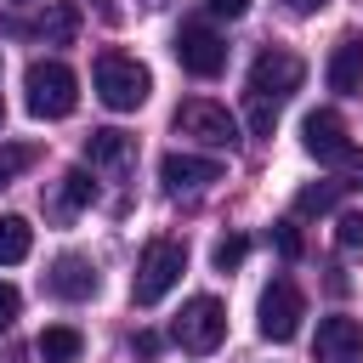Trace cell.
<instances>
[{
  "label": "cell",
  "instance_id": "1",
  "mask_svg": "<svg viewBox=\"0 0 363 363\" xmlns=\"http://www.w3.org/2000/svg\"><path fill=\"white\" fill-rule=\"evenodd\" d=\"M187 272V250L176 238H147L136 255V278H130V301L136 306H159Z\"/></svg>",
  "mask_w": 363,
  "mask_h": 363
},
{
  "label": "cell",
  "instance_id": "2",
  "mask_svg": "<svg viewBox=\"0 0 363 363\" xmlns=\"http://www.w3.org/2000/svg\"><path fill=\"white\" fill-rule=\"evenodd\" d=\"M91 79H96V96H102L113 113H136V108L147 102V91H153V74H147L136 57H125V51H102L96 68H91Z\"/></svg>",
  "mask_w": 363,
  "mask_h": 363
},
{
  "label": "cell",
  "instance_id": "3",
  "mask_svg": "<svg viewBox=\"0 0 363 363\" xmlns=\"http://www.w3.org/2000/svg\"><path fill=\"white\" fill-rule=\"evenodd\" d=\"M23 102H28V113L34 119H68L74 113V102H79V79H74V68L68 62H28V74H23Z\"/></svg>",
  "mask_w": 363,
  "mask_h": 363
},
{
  "label": "cell",
  "instance_id": "4",
  "mask_svg": "<svg viewBox=\"0 0 363 363\" xmlns=\"http://www.w3.org/2000/svg\"><path fill=\"white\" fill-rule=\"evenodd\" d=\"M176 346L182 352H193V357H204V352H216L221 340H227V306L216 301V295H193L182 312H176Z\"/></svg>",
  "mask_w": 363,
  "mask_h": 363
},
{
  "label": "cell",
  "instance_id": "5",
  "mask_svg": "<svg viewBox=\"0 0 363 363\" xmlns=\"http://www.w3.org/2000/svg\"><path fill=\"white\" fill-rule=\"evenodd\" d=\"M301 79H306V62L295 57V51H284V45H272V51H261L255 62H250V96L255 102H284V96H295L301 91Z\"/></svg>",
  "mask_w": 363,
  "mask_h": 363
},
{
  "label": "cell",
  "instance_id": "6",
  "mask_svg": "<svg viewBox=\"0 0 363 363\" xmlns=\"http://www.w3.org/2000/svg\"><path fill=\"white\" fill-rule=\"evenodd\" d=\"M261 335L272 340V346H284V340H295L301 335V318H306V295L295 289V278H272L267 289H261Z\"/></svg>",
  "mask_w": 363,
  "mask_h": 363
},
{
  "label": "cell",
  "instance_id": "7",
  "mask_svg": "<svg viewBox=\"0 0 363 363\" xmlns=\"http://www.w3.org/2000/svg\"><path fill=\"white\" fill-rule=\"evenodd\" d=\"M176 136H193L204 147H233L238 142V119L221 102H210V96H187L176 108Z\"/></svg>",
  "mask_w": 363,
  "mask_h": 363
},
{
  "label": "cell",
  "instance_id": "8",
  "mask_svg": "<svg viewBox=\"0 0 363 363\" xmlns=\"http://www.w3.org/2000/svg\"><path fill=\"white\" fill-rule=\"evenodd\" d=\"M176 62L193 74V79H216L227 68V40L210 28V23H182L176 28Z\"/></svg>",
  "mask_w": 363,
  "mask_h": 363
},
{
  "label": "cell",
  "instance_id": "9",
  "mask_svg": "<svg viewBox=\"0 0 363 363\" xmlns=\"http://www.w3.org/2000/svg\"><path fill=\"white\" fill-rule=\"evenodd\" d=\"M301 147L318 159V164H340L346 153H352V142H346V125H340V113H329V108H312L306 119H301Z\"/></svg>",
  "mask_w": 363,
  "mask_h": 363
},
{
  "label": "cell",
  "instance_id": "10",
  "mask_svg": "<svg viewBox=\"0 0 363 363\" xmlns=\"http://www.w3.org/2000/svg\"><path fill=\"white\" fill-rule=\"evenodd\" d=\"M318 363H363V323L357 318H323L312 340Z\"/></svg>",
  "mask_w": 363,
  "mask_h": 363
},
{
  "label": "cell",
  "instance_id": "11",
  "mask_svg": "<svg viewBox=\"0 0 363 363\" xmlns=\"http://www.w3.org/2000/svg\"><path fill=\"white\" fill-rule=\"evenodd\" d=\"M159 182L170 193H199L210 182H221V159H199V153H164L159 159Z\"/></svg>",
  "mask_w": 363,
  "mask_h": 363
},
{
  "label": "cell",
  "instance_id": "12",
  "mask_svg": "<svg viewBox=\"0 0 363 363\" xmlns=\"http://www.w3.org/2000/svg\"><path fill=\"white\" fill-rule=\"evenodd\" d=\"M45 289H51L57 301H91V295H96V267L68 250V255H57V261L45 267Z\"/></svg>",
  "mask_w": 363,
  "mask_h": 363
},
{
  "label": "cell",
  "instance_id": "13",
  "mask_svg": "<svg viewBox=\"0 0 363 363\" xmlns=\"http://www.w3.org/2000/svg\"><path fill=\"white\" fill-rule=\"evenodd\" d=\"M323 79H329V91H340V96L363 91V34H340V40H335Z\"/></svg>",
  "mask_w": 363,
  "mask_h": 363
},
{
  "label": "cell",
  "instance_id": "14",
  "mask_svg": "<svg viewBox=\"0 0 363 363\" xmlns=\"http://www.w3.org/2000/svg\"><path fill=\"white\" fill-rule=\"evenodd\" d=\"M34 34H40L45 45H74V34H79V6H74V0H45Z\"/></svg>",
  "mask_w": 363,
  "mask_h": 363
},
{
  "label": "cell",
  "instance_id": "15",
  "mask_svg": "<svg viewBox=\"0 0 363 363\" xmlns=\"http://www.w3.org/2000/svg\"><path fill=\"white\" fill-rule=\"evenodd\" d=\"M91 199H96V182H91L85 170H68V176L57 182V193L45 199V216H57V221H68V216H74V210H85Z\"/></svg>",
  "mask_w": 363,
  "mask_h": 363
},
{
  "label": "cell",
  "instance_id": "16",
  "mask_svg": "<svg viewBox=\"0 0 363 363\" xmlns=\"http://www.w3.org/2000/svg\"><path fill=\"white\" fill-rule=\"evenodd\" d=\"M130 153H136V142H130L125 130H113V125H108V130H91V136H85V159H91V164L125 170V164H130Z\"/></svg>",
  "mask_w": 363,
  "mask_h": 363
},
{
  "label": "cell",
  "instance_id": "17",
  "mask_svg": "<svg viewBox=\"0 0 363 363\" xmlns=\"http://www.w3.org/2000/svg\"><path fill=\"white\" fill-rule=\"evenodd\" d=\"M34 352H40V363H79V352H85V335H79L74 323H51V329H40Z\"/></svg>",
  "mask_w": 363,
  "mask_h": 363
},
{
  "label": "cell",
  "instance_id": "18",
  "mask_svg": "<svg viewBox=\"0 0 363 363\" xmlns=\"http://www.w3.org/2000/svg\"><path fill=\"white\" fill-rule=\"evenodd\" d=\"M28 250H34V227L23 216H0V267L28 261Z\"/></svg>",
  "mask_w": 363,
  "mask_h": 363
},
{
  "label": "cell",
  "instance_id": "19",
  "mask_svg": "<svg viewBox=\"0 0 363 363\" xmlns=\"http://www.w3.org/2000/svg\"><path fill=\"white\" fill-rule=\"evenodd\" d=\"M34 159H40V147H28V142H0V187H11Z\"/></svg>",
  "mask_w": 363,
  "mask_h": 363
},
{
  "label": "cell",
  "instance_id": "20",
  "mask_svg": "<svg viewBox=\"0 0 363 363\" xmlns=\"http://www.w3.org/2000/svg\"><path fill=\"white\" fill-rule=\"evenodd\" d=\"M244 255H250V238H244V233H227V238H216V250H210L216 272H233V267H244Z\"/></svg>",
  "mask_w": 363,
  "mask_h": 363
},
{
  "label": "cell",
  "instance_id": "21",
  "mask_svg": "<svg viewBox=\"0 0 363 363\" xmlns=\"http://www.w3.org/2000/svg\"><path fill=\"white\" fill-rule=\"evenodd\" d=\"M335 199H340V187H335V182H323V187H301L295 210H301V216H323V210H335Z\"/></svg>",
  "mask_w": 363,
  "mask_h": 363
},
{
  "label": "cell",
  "instance_id": "22",
  "mask_svg": "<svg viewBox=\"0 0 363 363\" xmlns=\"http://www.w3.org/2000/svg\"><path fill=\"white\" fill-rule=\"evenodd\" d=\"M335 244H340V250H363V210H340V221H335Z\"/></svg>",
  "mask_w": 363,
  "mask_h": 363
},
{
  "label": "cell",
  "instance_id": "23",
  "mask_svg": "<svg viewBox=\"0 0 363 363\" xmlns=\"http://www.w3.org/2000/svg\"><path fill=\"white\" fill-rule=\"evenodd\" d=\"M272 119H278V108L250 96V130H255V136H272Z\"/></svg>",
  "mask_w": 363,
  "mask_h": 363
},
{
  "label": "cell",
  "instance_id": "24",
  "mask_svg": "<svg viewBox=\"0 0 363 363\" xmlns=\"http://www.w3.org/2000/svg\"><path fill=\"white\" fill-rule=\"evenodd\" d=\"M17 312H23V295H17L11 284H0V329H11V323H17Z\"/></svg>",
  "mask_w": 363,
  "mask_h": 363
},
{
  "label": "cell",
  "instance_id": "25",
  "mask_svg": "<svg viewBox=\"0 0 363 363\" xmlns=\"http://www.w3.org/2000/svg\"><path fill=\"white\" fill-rule=\"evenodd\" d=\"M272 238H278V250H284V255H301V233H295V221H278V227H272Z\"/></svg>",
  "mask_w": 363,
  "mask_h": 363
},
{
  "label": "cell",
  "instance_id": "26",
  "mask_svg": "<svg viewBox=\"0 0 363 363\" xmlns=\"http://www.w3.org/2000/svg\"><path fill=\"white\" fill-rule=\"evenodd\" d=\"M340 170H346V176H340L335 187H363V153H346V159H340Z\"/></svg>",
  "mask_w": 363,
  "mask_h": 363
},
{
  "label": "cell",
  "instance_id": "27",
  "mask_svg": "<svg viewBox=\"0 0 363 363\" xmlns=\"http://www.w3.org/2000/svg\"><path fill=\"white\" fill-rule=\"evenodd\" d=\"M204 11H210V17H227V23H233V17H244V11H250V0H204Z\"/></svg>",
  "mask_w": 363,
  "mask_h": 363
},
{
  "label": "cell",
  "instance_id": "28",
  "mask_svg": "<svg viewBox=\"0 0 363 363\" xmlns=\"http://www.w3.org/2000/svg\"><path fill=\"white\" fill-rule=\"evenodd\" d=\"M136 357H159V335H136Z\"/></svg>",
  "mask_w": 363,
  "mask_h": 363
},
{
  "label": "cell",
  "instance_id": "29",
  "mask_svg": "<svg viewBox=\"0 0 363 363\" xmlns=\"http://www.w3.org/2000/svg\"><path fill=\"white\" fill-rule=\"evenodd\" d=\"M284 6H289V11H323L329 0H284Z\"/></svg>",
  "mask_w": 363,
  "mask_h": 363
},
{
  "label": "cell",
  "instance_id": "30",
  "mask_svg": "<svg viewBox=\"0 0 363 363\" xmlns=\"http://www.w3.org/2000/svg\"><path fill=\"white\" fill-rule=\"evenodd\" d=\"M142 6H147V11H159V6H170V0H142Z\"/></svg>",
  "mask_w": 363,
  "mask_h": 363
},
{
  "label": "cell",
  "instance_id": "31",
  "mask_svg": "<svg viewBox=\"0 0 363 363\" xmlns=\"http://www.w3.org/2000/svg\"><path fill=\"white\" fill-rule=\"evenodd\" d=\"M0 125H6V102H0Z\"/></svg>",
  "mask_w": 363,
  "mask_h": 363
}]
</instances>
